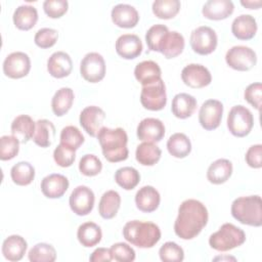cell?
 Returning <instances> with one entry per match:
<instances>
[{
  "label": "cell",
  "mask_w": 262,
  "mask_h": 262,
  "mask_svg": "<svg viewBox=\"0 0 262 262\" xmlns=\"http://www.w3.org/2000/svg\"><path fill=\"white\" fill-rule=\"evenodd\" d=\"M31 70V59L29 55L21 51L8 54L3 61V73L10 79H20L26 77Z\"/></svg>",
  "instance_id": "cell-11"
},
{
  "label": "cell",
  "mask_w": 262,
  "mask_h": 262,
  "mask_svg": "<svg viewBox=\"0 0 262 262\" xmlns=\"http://www.w3.org/2000/svg\"><path fill=\"white\" fill-rule=\"evenodd\" d=\"M70 182L64 175L53 173L45 176L40 184L42 193L48 199H59L68 190Z\"/></svg>",
  "instance_id": "cell-17"
},
{
  "label": "cell",
  "mask_w": 262,
  "mask_h": 262,
  "mask_svg": "<svg viewBox=\"0 0 262 262\" xmlns=\"http://www.w3.org/2000/svg\"><path fill=\"white\" fill-rule=\"evenodd\" d=\"M169 32V29L165 25H154L151 26L146 34H145V42L147 44V47L150 51L159 52L161 43L163 41L164 36Z\"/></svg>",
  "instance_id": "cell-42"
},
{
  "label": "cell",
  "mask_w": 262,
  "mask_h": 262,
  "mask_svg": "<svg viewBox=\"0 0 262 262\" xmlns=\"http://www.w3.org/2000/svg\"><path fill=\"white\" fill-rule=\"evenodd\" d=\"M230 211L232 217L242 224L255 227L262 225V201L258 194L235 199Z\"/></svg>",
  "instance_id": "cell-4"
},
{
  "label": "cell",
  "mask_w": 262,
  "mask_h": 262,
  "mask_svg": "<svg viewBox=\"0 0 262 262\" xmlns=\"http://www.w3.org/2000/svg\"><path fill=\"white\" fill-rule=\"evenodd\" d=\"M181 79L186 86L193 89L204 88L212 82L210 71L199 63H189L184 67L181 72Z\"/></svg>",
  "instance_id": "cell-14"
},
{
  "label": "cell",
  "mask_w": 262,
  "mask_h": 262,
  "mask_svg": "<svg viewBox=\"0 0 262 262\" xmlns=\"http://www.w3.org/2000/svg\"><path fill=\"white\" fill-rule=\"evenodd\" d=\"M181 7L179 0H156L151 9L154 14L161 19H170L177 15Z\"/></svg>",
  "instance_id": "cell-39"
},
{
  "label": "cell",
  "mask_w": 262,
  "mask_h": 262,
  "mask_svg": "<svg viewBox=\"0 0 262 262\" xmlns=\"http://www.w3.org/2000/svg\"><path fill=\"white\" fill-rule=\"evenodd\" d=\"M36 129V122L28 115H19L11 123L10 130L13 136H15L20 143H27L33 138Z\"/></svg>",
  "instance_id": "cell-26"
},
{
  "label": "cell",
  "mask_w": 262,
  "mask_h": 262,
  "mask_svg": "<svg viewBox=\"0 0 262 262\" xmlns=\"http://www.w3.org/2000/svg\"><path fill=\"white\" fill-rule=\"evenodd\" d=\"M28 259L31 262H53L56 260V251L49 244L39 243L29 251Z\"/></svg>",
  "instance_id": "cell-40"
},
{
  "label": "cell",
  "mask_w": 262,
  "mask_h": 262,
  "mask_svg": "<svg viewBox=\"0 0 262 262\" xmlns=\"http://www.w3.org/2000/svg\"><path fill=\"white\" fill-rule=\"evenodd\" d=\"M253 126L254 117L248 107L237 104L230 108L227 116V128L233 136L245 137L249 135Z\"/></svg>",
  "instance_id": "cell-6"
},
{
  "label": "cell",
  "mask_w": 262,
  "mask_h": 262,
  "mask_svg": "<svg viewBox=\"0 0 262 262\" xmlns=\"http://www.w3.org/2000/svg\"><path fill=\"white\" fill-rule=\"evenodd\" d=\"M121 206V196L116 190L105 191L98 204V213L103 219L114 218Z\"/></svg>",
  "instance_id": "cell-33"
},
{
  "label": "cell",
  "mask_w": 262,
  "mask_h": 262,
  "mask_svg": "<svg viewBox=\"0 0 262 262\" xmlns=\"http://www.w3.org/2000/svg\"><path fill=\"white\" fill-rule=\"evenodd\" d=\"M162 71L159 64L152 60H143L136 64L134 69L135 79L142 85L146 86L158 82L161 78Z\"/></svg>",
  "instance_id": "cell-25"
},
{
  "label": "cell",
  "mask_w": 262,
  "mask_h": 262,
  "mask_svg": "<svg viewBox=\"0 0 262 262\" xmlns=\"http://www.w3.org/2000/svg\"><path fill=\"white\" fill-rule=\"evenodd\" d=\"M261 92H262V84L260 82L250 84L244 93L245 99L256 110L260 111L261 107Z\"/></svg>",
  "instance_id": "cell-50"
},
{
  "label": "cell",
  "mask_w": 262,
  "mask_h": 262,
  "mask_svg": "<svg viewBox=\"0 0 262 262\" xmlns=\"http://www.w3.org/2000/svg\"><path fill=\"white\" fill-rule=\"evenodd\" d=\"M28 244L26 239L17 234L6 237L2 244V254L8 261H19L26 254Z\"/></svg>",
  "instance_id": "cell-24"
},
{
  "label": "cell",
  "mask_w": 262,
  "mask_h": 262,
  "mask_svg": "<svg viewBox=\"0 0 262 262\" xmlns=\"http://www.w3.org/2000/svg\"><path fill=\"white\" fill-rule=\"evenodd\" d=\"M159 256L163 262H181L184 259V251L176 243L167 242L160 248Z\"/></svg>",
  "instance_id": "cell-45"
},
{
  "label": "cell",
  "mask_w": 262,
  "mask_h": 262,
  "mask_svg": "<svg viewBox=\"0 0 262 262\" xmlns=\"http://www.w3.org/2000/svg\"><path fill=\"white\" fill-rule=\"evenodd\" d=\"M140 38L134 34L121 35L116 41V51L124 59H134L142 52Z\"/></svg>",
  "instance_id": "cell-19"
},
{
  "label": "cell",
  "mask_w": 262,
  "mask_h": 262,
  "mask_svg": "<svg viewBox=\"0 0 262 262\" xmlns=\"http://www.w3.org/2000/svg\"><path fill=\"white\" fill-rule=\"evenodd\" d=\"M105 113L102 108L96 105L86 106L80 114V125L91 136L96 137L99 130L103 127Z\"/></svg>",
  "instance_id": "cell-15"
},
{
  "label": "cell",
  "mask_w": 262,
  "mask_h": 262,
  "mask_svg": "<svg viewBox=\"0 0 262 262\" xmlns=\"http://www.w3.org/2000/svg\"><path fill=\"white\" fill-rule=\"evenodd\" d=\"M58 39V33L56 30L51 28H42L38 30L34 37L35 44L43 49L52 47Z\"/></svg>",
  "instance_id": "cell-46"
},
{
  "label": "cell",
  "mask_w": 262,
  "mask_h": 262,
  "mask_svg": "<svg viewBox=\"0 0 262 262\" xmlns=\"http://www.w3.org/2000/svg\"><path fill=\"white\" fill-rule=\"evenodd\" d=\"M241 4L248 9H258L262 5V1H241Z\"/></svg>",
  "instance_id": "cell-53"
},
{
  "label": "cell",
  "mask_w": 262,
  "mask_h": 262,
  "mask_svg": "<svg viewBox=\"0 0 262 262\" xmlns=\"http://www.w3.org/2000/svg\"><path fill=\"white\" fill-rule=\"evenodd\" d=\"M136 134L141 141L159 142L165 136V125L159 119L145 118L138 124Z\"/></svg>",
  "instance_id": "cell-16"
},
{
  "label": "cell",
  "mask_w": 262,
  "mask_h": 262,
  "mask_svg": "<svg viewBox=\"0 0 262 262\" xmlns=\"http://www.w3.org/2000/svg\"><path fill=\"white\" fill-rule=\"evenodd\" d=\"M113 260L118 262H132L135 260V251L126 243H116L111 249Z\"/></svg>",
  "instance_id": "cell-47"
},
{
  "label": "cell",
  "mask_w": 262,
  "mask_h": 262,
  "mask_svg": "<svg viewBox=\"0 0 262 262\" xmlns=\"http://www.w3.org/2000/svg\"><path fill=\"white\" fill-rule=\"evenodd\" d=\"M246 163L248 166L254 169H259L262 167V145L254 144L249 147L245 156Z\"/></svg>",
  "instance_id": "cell-51"
},
{
  "label": "cell",
  "mask_w": 262,
  "mask_h": 262,
  "mask_svg": "<svg viewBox=\"0 0 262 262\" xmlns=\"http://www.w3.org/2000/svg\"><path fill=\"white\" fill-rule=\"evenodd\" d=\"M96 137L100 144L102 155L106 161L111 163H118L128 159V135L123 128L118 127L111 129L103 126Z\"/></svg>",
  "instance_id": "cell-2"
},
{
  "label": "cell",
  "mask_w": 262,
  "mask_h": 262,
  "mask_svg": "<svg viewBox=\"0 0 262 262\" xmlns=\"http://www.w3.org/2000/svg\"><path fill=\"white\" fill-rule=\"evenodd\" d=\"M225 61L229 68L235 71L247 72L256 66L257 55L252 48L237 45L228 49L225 54Z\"/></svg>",
  "instance_id": "cell-7"
},
{
  "label": "cell",
  "mask_w": 262,
  "mask_h": 262,
  "mask_svg": "<svg viewBox=\"0 0 262 262\" xmlns=\"http://www.w3.org/2000/svg\"><path fill=\"white\" fill-rule=\"evenodd\" d=\"M208 219V210L202 202L193 199L185 200L178 208L174 232L182 239H192L201 233Z\"/></svg>",
  "instance_id": "cell-1"
},
{
  "label": "cell",
  "mask_w": 262,
  "mask_h": 262,
  "mask_svg": "<svg viewBox=\"0 0 262 262\" xmlns=\"http://www.w3.org/2000/svg\"><path fill=\"white\" fill-rule=\"evenodd\" d=\"M105 61L97 52L87 53L80 63V73L84 80L89 83H98L105 76Z\"/></svg>",
  "instance_id": "cell-10"
},
{
  "label": "cell",
  "mask_w": 262,
  "mask_h": 262,
  "mask_svg": "<svg viewBox=\"0 0 262 262\" xmlns=\"http://www.w3.org/2000/svg\"><path fill=\"white\" fill-rule=\"evenodd\" d=\"M246 242L245 231L232 223H224L209 237V245L218 252H227Z\"/></svg>",
  "instance_id": "cell-5"
},
{
  "label": "cell",
  "mask_w": 262,
  "mask_h": 262,
  "mask_svg": "<svg viewBox=\"0 0 262 262\" xmlns=\"http://www.w3.org/2000/svg\"><path fill=\"white\" fill-rule=\"evenodd\" d=\"M84 136L76 126H66L60 132V143L77 150L84 143Z\"/></svg>",
  "instance_id": "cell-41"
},
{
  "label": "cell",
  "mask_w": 262,
  "mask_h": 262,
  "mask_svg": "<svg viewBox=\"0 0 262 262\" xmlns=\"http://www.w3.org/2000/svg\"><path fill=\"white\" fill-rule=\"evenodd\" d=\"M123 236L128 243L137 248L148 249L161 239V229L152 222L132 220L124 225Z\"/></svg>",
  "instance_id": "cell-3"
},
{
  "label": "cell",
  "mask_w": 262,
  "mask_h": 262,
  "mask_svg": "<svg viewBox=\"0 0 262 262\" xmlns=\"http://www.w3.org/2000/svg\"><path fill=\"white\" fill-rule=\"evenodd\" d=\"M223 115V104L217 99H208L203 102L199 112V122L208 131L219 127Z\"/></svg>",
  "instance_id": "cell-13"
},
{
  "label": "cell",
  "mask_w": 262,
  "mask_h": 262,
  "mask_svg": "<svg viewBox=\"0 0 262 262\" xmlns=\"http://www.w3.org/2000/svg\"><path fill=\"white\" fill-rule=\"evenodd\" d=\"M115 181L125 190H131L139 183L140 174L133 167H122L116 171Z\"/></svg>",
  "instance_id": "cell-38"
},
{
  "label": "cell",
  "mask_w": 262,
  "mask_h": 262,
  "mask_svg": "<svg viewBox=\"0 0 262 262\" xmlns=\"http://www.w3.org/2000/svg\"><path fill=\"white\" fill-rule=\"evenodd\" d=\"M19 140L13 135H3L0 138V160L9 161L19 151Z\"/></svg>",
  "instance_id": "cell-43"
},
{
  "label": "cell",
  "mask_w": 262,
  "mask_h": 262,
  "mask_svg": "<svg viewBox=\"0 0 262 262\" xmlns=\"http://www.w3.org/2000/svg\"><path fill=\"white\" fill-rule=\"evenodd\" d=\"M111 16L113 23L123 29L134 28L139 21V13L136 8L124 3L115 5L112 9Z\"/></svg>",
  "instance_id": "cell-18"
},
{
  "label": "cell",
  "mask_w": 262,
  "mask_h": 262,
  "mask_svg": "<svg viewBox=\"0 0 262 262\" xmlns=\"http://www.w3.org/2000/svg\"><path fill=\"white\" fill-rule=\"evenodd\" d=\"M258 30L257 21L250 14H241L231 24V32L238 40H250L255 37Z\"/></svg>",
  "instance_id": "cell-23"
},
{
  "label": "cell",
  "mask_w": 262,
  "mask_h": 262,
  "mask_svg": "<svg viewBox=\"0 0 262 262\" xmlns=\"http://www.w3.org/2000/svg\"><path fill=\"white\" fill-rule=\"evenodd\" d=\"M94 192L85 185H79L72 191L69 204L71 210L78 216L88 215L94 207Z\"/></svg>",
  "instance_id": "cell-12"
},
{
  "label": "cell",
  "mask_w": 262,
  "mask_h": 262,
  "mask_svg": "<svg viewBox=\"0 0 262 262\" xmlns=\"http://www.w3.org/2000/svg\"><path fill=\"white\" fill-rule=\"evenodd\" d=\"M140 102L142 106L148 111L163 110L167 103V93L164 81L160 79L156 83L142 86Z\"/></svg>",
  "instance_id": "cell-9"
},
{
  "label": "cell",
  "mask_w": 262,
  "mask_h": 262,
  "mask_svg": "<svg viewBox=\"0 0 262 262\" xmlns=\"http://www.w3.org/2000/svg\"><path fill=\"white\" fill-rule=\"evenodd\" d=\"M184 45V37L180 33L176 31H169L163 38L159 52L168 59L174 58L182 53Z\"/></svg>",
  "instance_id": "cell-27"
},
{
  "label": "cell",
  "mask_w": 262,
  "mask_h": 262,
  "mask_svg": "<svg viewBox=\"0 0 262 262\" xmlns=\"http://www.w3.org/2000/svg\"><path fill=\"white\" fill-rule=\"evenodd\" d=\"M191 49L200 55L211 54L217 47L218 38L216 32L207 26H201L194 29L190 34Z\"/></svg>",
  "instance_id": "cell-8"
},
{
  "label": "cell",
  "mask_w": 262,
  "mask_h": 262,
  "mask_svg": "<svg viewBox=\"0 0 262 262\" xmlns=\"http://www.w3.org/2000/svg\"><path fill=\"white\" fill-rule=\"evenodd\" d=\"M10 177L16 185L27 186L31 184L35 178V168L29 162H18L12 166Z\"/></svg>",
  "instance_id": "cell-37"
},
{
  "label": "cell",
  "mask_w": 262,
  "mask_h": 262,
  "mask_svg": "<svg viewBox=\"0 0 262 262\" xmlns=\"http://www.w3.org/2000/svg\"><path fill=\"white\" fill-rule=\"evenodd\" d=\"M233 10L234 5L230 0H209L204 4L202 13L208 19L221 20L230 16Z\"/></svg>",
  "instance_id": "cell-22"
},
{
  "label": "cell",
  "mask_w": 262,
  "mask_h": 262,
  "mask_svg": "<svg viewBox=\"0 0 262 262\" xmlns=\"http://www.w3.org/2000/svg\"><path fill=\"white\" fill-rule=\"evenodd\" d=\"M73 69L71 56L64 51H56L47 60V71L53 78L61 79L68 77Z\"/></svg>",
  "instance_id": "cell-20"
},
{
  "label": "cell",
  "mask_w": 262,
  "mask_h": 262,
  "mask_svg": "<svg viewBox=\"0 0 262 262\" xmlns=\"http://www.w3.org/2000/svg\"><path fill=\"white\" fill-rule=\"evenodd\" d=\"M91 262H110L113 260L110 249L106 248H97L95 249L89 257Z\"/></svg>",
  "instance_id": "cell-52"
},
{
  "label": "cell",
  "mask_w": 262,
  "mask_h": 262,
  "mask_svg": "<svg viewBox=\"0 0 262 262\" xmlns=\"http://www.w3.org/2000/svg\"><path fill=\"white\" fill-rule=\"evenodd\" d=\"M69 8L67 0H46L43 3V10L50 18L61 17Z\"/></svg>",
  "instance_id": "cell-49"
},
{
  "label": "cell",
  "mask_w": 262,
  "mask_h": 262,
  "mask_svg": "<svg viewBox=\"0 0 262 262\" xmlns=\"http://www.w3.org/2000/svg\"><path fill=\"white\" fill-rule=\"evenodd\" d=\"M13 24L21 31H29L38 20V11L32 5H20L13 12Z\"/></svg>",
  "instance_id": "cell-30"
},
{
  "label": "cell",
  "mask_w": 262,
  "mask_h": 262,
  "mask_svg": "<svg viewBox=\"0 0 262 262\" xmlns=\"http://www.w3.org/2000/svg\"><path fill=\"white\" fill-rule=\"evenodd\" d=\"M77 237L85 248H91L100 243L102 237L101 228L94 222H85L78 227Z\"/></svg>",
  "instance_id": "cell-32"
},
{
  "label": "cell",
  "mask_w": 262,
  "mask_h": 262,
  "mask_svg": "<svg viewBox=\"0 0 262 262\" xmlns=\"http://www.w3.org/2000/svg\"><path fill=\"white\" fill-rule=\"evenodd\" d=\"M232 174V163L227 159H218L214 161L207 170V179L213 184H222L226 182Z\"/></svg>",
  "instance_id": "cell-29"
},
{
  "label": "cell",
  "mask_w": 262,
  "mask_h": 262,
  "mask_svg": "<svg viewBox=\"0 0 262 262\" xmlns=\"http://www.w3.org/2000/svg\"><path fill=\"white\" fill-rule=\"evenodd\" d=\"M162 156L161 148L152 142H142L136 147L135 158L136 161L142 166L156 165Z\"/></svg>",
  "instance_id": "cell-36"
},
{
  "label": "cell",
  "mask_w": 262,
  "mask_h": 262,
  "mask_svg": "<svg viewBox=\"0 0 262 262\" xmlns=\"http://www.w3.org/2000/svg\"><path fill=\"white\" fill-rule=\"evenodd\" d=\"M74 98L75 95L72 88L62 87L58 89L51 99V108L53 114L56 117L64 116L71 110Z\"/></svg>",
  "instance_id": "cell-31"
},
{
  "label": "cell",
  "mask_w": 262,
  "mask_h": 262,
  "mask_svg": "<svg viewBox=\"0 0 262 262\" xmlns=\"http://www.w3.org/2000/svg\"><path fill=\"white\" fill-rule=\"evenodd\" d=\"M53 159L59 167H62V168L70 167L75 162L76 150L59 143L53 151Z\"/></svg>",
  "instance_id": "cell-48"
},
{
  "label": "cell",
  "mask_w": 262,
  "mask_h": 262,
  "mask_svg": "<svg viewBox=\"0 0 262 262\" xmlns=\"http://www.w3.org/2000/svg\"><path fill=\"white\" fill-rule=\"evenodd\" d=\"M169 154L177 159L187 157L191 151V142L184 133H174L167 141Z\"/></svg>",
  "instance_id": "cell-35"
},
{
  "label": "cell",
  "mask_w": 262,
  "mask_h": 262,
  "mask_svg": "<svg viewBox=\"0 0 262 262\" xmlns=\"http://www.w3.org/2000/svg\"><path fill=\"white\" fill-rule=\"evenodd\" d=\"M161 195L151 185H145L139 188L135 194V204L139 211L151 213L159 208Z\"/></svg>",
  "instance_id": "cell-21"
},
{
  "label": "cell",
  "mask_w": 262,
  "mask_h": 262,
  "mask_svg": "<svg viewBox=\"0 0 262 262\" xmlns=\"http://www.w3.org/2000/svg\"><path fill=\"white\" fill-rule=\"evenodd\" d=\"M101 170H102V163L98 159V157H96L95 155H92V154L84 155L79 162V171L81 174L85 176H88V177L96 176L101 172Z\"/></svg>",
  "instance_id": "cell-44"
},
{
  "label": "cell",
  "mask_w": 262,
  "mask_h": 262,
  "mask_svg": "<svg viewBox=\"0 0 262 262\" xmlns=\"http://www.w3.org/2000/svg\"><path fill=\"white\" fill-rule=\"evenodd\" d=\"M196 99L188 93H178L172 99L171 111L178 119L189 118L196 108Z\"/></svg>",
  "instance_id": "cell-28"
},
{
  "label": "cell",
  "mask_w": 262,
  "mask_h": 262,
  "mask_svg": "<svg viewBox=\"0 0 262 262\" xmlns=\"http://www.w3.org/2000/svg\"><path fill=\"white\" fill-rule=\"evenodd\" d=\"M55 137L54 125L46 120L40 119L36 122V129L33 136V141L41 147H49Z\"/></svg>",
  "instance_id": "cell-34"
}]
</instances>
